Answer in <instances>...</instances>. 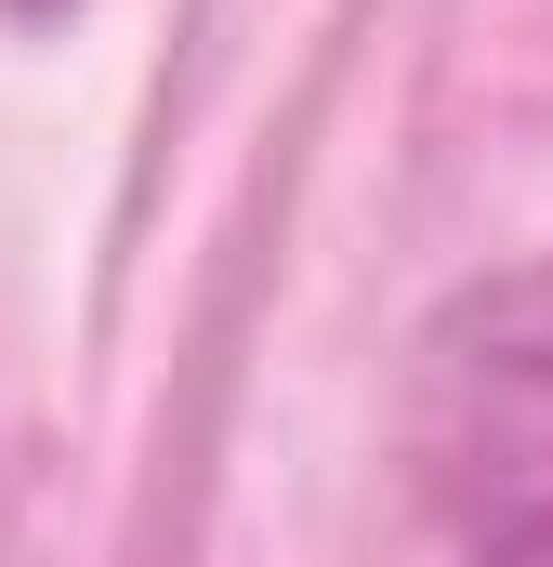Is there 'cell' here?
<instances>
[{
	"instance_id": "obj_1",
	"label": "cell",
	"mask_w": 553,
	"mask_h": 567,
	"mask_svg": "<svg viewBox=\"0 0 553 567\" xmlns=\"http://www.w3.org/2000/svg\"><path fill=\"white\" fill-rule=\"evenodd\" d=\"M409 475L435 567H553V251L421 330Z\"/></svg>"
}]
</instances>
